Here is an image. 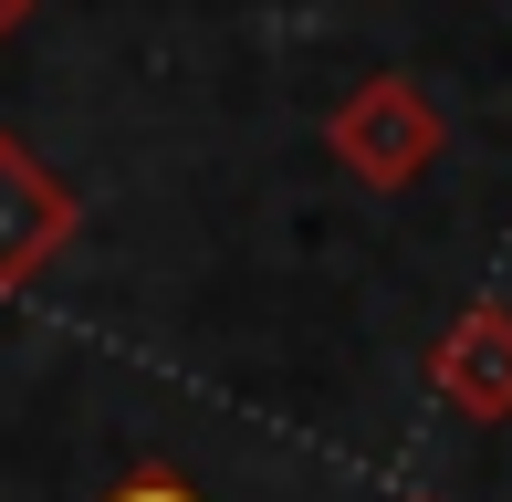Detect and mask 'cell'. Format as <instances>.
Wrapping results in <instances>:
<instances>
[{
	"label": "cell",
	"instance_id": "obj_1",
	"mask_svg": "<svg viewBox=\"0 0 512 502\" xmlns=\"http://www.w3.org/2000/svg\"><path fill=\"white\" fill-rule=\"evenodd\" d=\"M439 147H450V126H439V105H429L418 74H366L356 95L324 116V157H335L356 189H377V199L418 189V178L439 168Z\"/></svg>",
	"mask_w": 512,
	"mask_h": 502
},
{
	"label": "cell",
	"instance_id": "obj_2",
	"mask_svg": "<svg viewBox=\"0 0 512 502\" xmlns=\"http://www.w3.org/2000/svg\"><path fill=\"white\" fill-rule=\"evenodd\" d=\"M74 231H84V199L63 189L21 136H0V304L32 293L42 272L74 251Z\"/></svg>",
	"mask_w": 512,
	"mask_h": 502
},
{
	"label": "cell",
	"instance_id": "obj_3",
	"mask_svg": "<svg viewBox=\"0 0 512 502\" xmlns=\"http://www.w3.org/2000/svg\"><path fill=\"white\" fill-rule=\"evenodd\" d=\"M418 377H429V398L450 408V419L471 429H502L512 419V304H460L450 325L429 335V356H418Z\"/></svg>",
	"mask_w": 512,
	"mask_h": 502
},
{
	"label": "cell",
	"instance_id": "obj_4",
	"mask_svg": "<svg viewBox=\"0 0 512 502\" xmlns=\"http://www.w3.org/2000/svg\"><path fill=\"white\" fill-rule=\"evenodd\" d=\"M105 502H209V492H199V482H178V471H126Z\"/></svg>",
	"mask_w": 512,
	"mask_h": 502
},
{
	"label": "cell",
	"instance_id": "obj_5",
	"mask_svg": "<svg viewBox=\"0 0 512 502\" xmlns=\"http://www.w3.org/2000/svg\"><path fill=\"white\" fill-rule=\"evenodd\" d=\"M21 21H32V0H0V42H11V32H21Z\"/></svg>",
	"mask_w": 512,
	"mask_h": 502
},
{
	"label": "cell",
	"instance_id": "obj_6",
	"mask_svg": "<svg viewBox=\"0 0 512 502\" xmlns=\"http://www.w3.org/2000/svg\"><path fill=\"white\" fill-rule=\"evenodd\" d=\"M408 502H429V492H408Z\"/></svg>",
	"mask_w": 512,
	"mask_h": 502
}]
</instances>
